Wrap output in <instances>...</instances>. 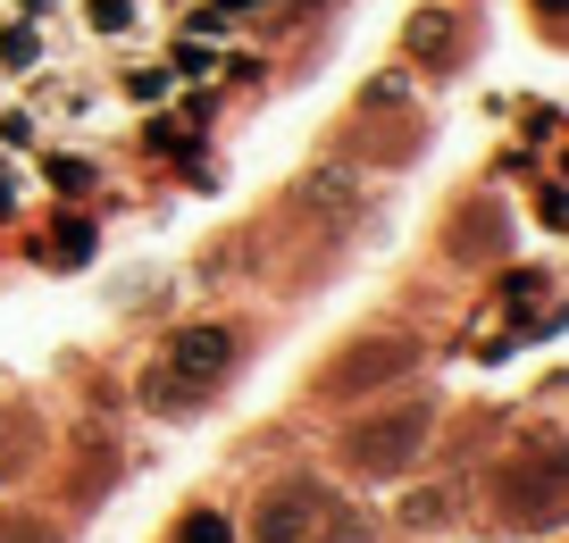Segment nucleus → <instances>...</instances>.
<instances>
[{
    "mask_svg": "<svg viewBox=\"0 0 569 543\" xmlns=\"http://www.w3.org/2000/svg\"><path fill=\"white\" fill-rule=\"evenodd\" d=\"M251 535L260 543H352V519L336 510L327 485H277L260 502V519H251Z\"/></svg>",
    "mask_w": 569,
    "mask_h": 543,
    "instance_id": "f257e3e1",
    "label": "nucleus"
},
{
    "mask_svg": "<svg viewBox=\"0 0 569 543\" xmlns=\"http://www.w3.org/2000/svg\"><path fill=\"white\" fill-rule=\"evenodd\" d=\"M234 369V334L227 326H184L177 343H168V360H160V402H193V393H210L218 376Z\"/></svg>",
    "mask_w": 569,
    "mask_h": 543,
    "instance_id": "f03ea898",
    "label": "nucleus"
},
{
    "mask_svg": "<svg viewBox=\"0 0 569 543\" xmlns=\"http://www.w3.org/2000/svg\"><path fill=\"white\" fill-rule=\"evenodd\" d=\"M427 410L410 402V410H386V419H369V426H352V469L360 476H402L410 460H419V443H427Z\"/></svg>",
    "mask_w": 569,
    "mask_h": 543,
    "instance_id": "7ed1b4c3",
    "label": "nucleus"
},
{
    "mask_svg": "<svg viewBox=\"0 0 569 543\" xmlns=\"http://www.w3.org/2000/svg\"><path fill=\"white\" fill-rule=\"evenodd\" d=\"M495 502L511 510L519 526H545L552 510H561V460H552V452H536V460H519V469H502Z\"/></svg>",
    "mask_w": 569,
    "mask_h": 543,
    "instance_id": "20e7f679",
    "label": "nucleus"
},
{
    "mask_svg": "<svg viewBox=\"0 0 569 543\" xmlns=\"http://www.w3.org/2000/svg\"><path fill=\"white\" fill-rule=\"evenodd\" d=\"M393 369H410V343H386V351H352L336 369V385H377V376H393Z\"/></svg>",
    "mask_w": 569,
    "mask_h": 543,
    "instance_id": "39448f33",
    "label": "nucleus"
},
{
    "mask_svg": "<svg viewBox=\"0 0 569 543\" xmlns=\"http://www.w3.org/2000/svg\"><path fill=\"white\" fill-rule=\"evenodd\" d=\"M177 543H227V519H210V510H201V519H184Z\"/></svg>",
    "mask_w": 569,
    "mask_h": 543,
    "instance_id": "423d86ee",
    "label": "nucleus"
},
{
    "mask_svg": "<svg viewBox=\"0 0 569 543\" xmlns=\"http://www.w3.org/2000/svg\"><path fill=\"white\" fill-rule=\"evenodd\" d=\"M84 18H92V26H109V34H118V26H126V18H134V9H126V0H92Z\"/></svg>",
    "mask_w": 569,
    "mask_h": 543,
    "instance_id": "0eeeda50",
    "label": "nucleus"
},
{
    "mask_svg": "<svg viewBox=\"0 0 569 543\" xmlns=\"http://www.w3.org/2000/svg\"><path fill=\"white\" fill-rule=\"evenodd\" d=\"M0 543H51V526H26V519H0Z\"/></svg>",
    "mask_w": 569,
    "mask_h": 543,
    "instance_id": "6e6552de",
    "label": "nucleus"
}]
</instances>
